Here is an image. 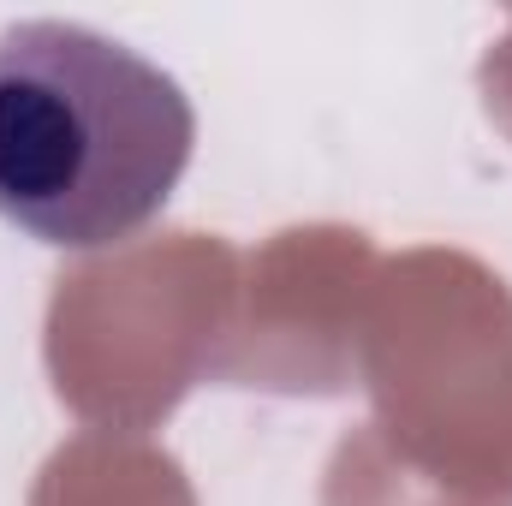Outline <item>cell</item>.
Returning a JSON list of instances; mask_svg holds the SVG:
<instances>
[{"instance_id": "6da1fadb", "label": "cell", "mask_w": 512, "mask_h": 506, "mask_svg": "<svg viewBox=\"0 0 512 506\" xmlns=\"http://www.w3.org/2000/svg\"><path fill=\"white\" fill-rule=\"evenodd\" d=\"M197 108L173 72L72 18L0 30V221L48 251H108L179 191Z\"/></svg>"}]
</instances>
